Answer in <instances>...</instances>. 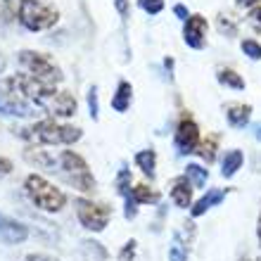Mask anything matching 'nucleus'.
<instances>
[{"instance_id": "1", "label": "nucleus", "mask_w": 261, "mask_h": 261, "mask_svg": "<svg viewBox=\"0 0 261 261\" xmlns=\"http://www.w3.org/2000/svg\"><path fill=\"white\" fill-rule=\"evenodd\" d=\"M21 140H27L34 147H43V145H74L83 138V130L74 124H64L60 119H41L34 124L24 126V128L14 130Z\"/></svg>"}, {"instance_id": "2", "label": "nucleus", "mask_w": 261, "mask_h": 261, "mask_svg": "<svg viewBox=\"0 0 261 261\" xmlns=\"http://www.w3.org/2000/svg\"><path fill=\"white\" fill-rule=\"evenodd\" d=\"M24 193L31 199V204L41 212L57 214L67 206V193L62 188H57L55 183H50L41 173H29L24 178Z\"/></svg>"}, {"instance_id": "3", "label": "nucleus", "mask_w": 261, "mask_h": 261, "mask_svg": "<svg viewBox=\"0 0 261 261\" xmlns=\"http://www.w3.org/2000/svg\"><path fill=\"white\" fill-rule=\"evenodd\" d=\"M17 21L31 34H41L57 27L60 10L50 0H19L17 3Z\"/></svg>"}, {"instance_id": "4", "label": "nucleus", "mask_w": 261, "mask_h": 261, "mask_svg": "<svg viewBox=\"0 0 261 261\" xmlns=\"http://www.w3.org/2000/svg\"><path fill=\"white\" fill-rule=\"evenodd\" d=\"M60 176L64 178L67 186H71L74 190L79 193L88 195L95 190V176L90 173V166L88 162L74 150H62L57 154V169H55Z\"/></svg>"}, {"instance_id": "5", "label": "nucleus", "mask_w": 261, "mask_h": 261, "mask_svg": "<svg viewBox=\"0 0 261 261\" xmlns=\"http://www.w3.org/2000/svg\"><path fill=\"white\" fill-rule=\"evenodd\" d=\"M36 110L38 107H34L27 97L21 95L19 86L14 81V74L0 79V114L17 117V119H29L36 114Z\"/></svg>"}, {"instance_id": "6", "label": "nucleus", "mask_w": 261, "mask_h": 261, "mask_svg": "<svg viewBox=\"0 0 261 261\" xmlns=\"http://www.w3.org/2000/svg\"><path fill=\"white\" fill-rule=\"evenodd\" d=\"M76 219L90 233H102L112 219V206L105 202H93L90 197H74Z\"/></svg>"}, {"instance_id": "7", "label": "nucleus", "mask_w": 261, "mask_h": 261, "mask_svg": "<svg viewBox=\"0 0 261 261\" xmlns=\"http://www.w3.org/2000/svg\"><path fill=\"white\" fill-rule=\"evenodd\" d=\"M19 64L27 69V74L36 76V79H43V81H50V83H62L64 81V74L60 64L48 55V53H38V50H21L17 55Z\"/></svg>"}, {"instance_id": "8", "label": "nucleus", "mask_w": 261, "mask_h": 261, "mask_svg": "<svg viewBox=\"0 0 261 261\" xmlns=\"http://www.w3.org/2000/svg\"><path fill=\"white\" fill-rule=\"evenodd\" d=\"M199 140H202V133H199V126L195 121V117L190 112H183L178 117L176 130H173V147H176V152H178L180 157L195 154Z\"/></svg>"}, {"instance_id": "9", "label": "nucleus", "mask_w": 261, "mask_h": 261, "mask_svg": "<svg viewBox=\"0 0 261 261\" xmlns=\"http://www.w3.org/2000/svg\"><path fill=\"white\" fill-rule=\"evenodd\" d=\"M206 36H209V21H206L204 14H190L183 21V41H186L188 48L204 50Z\"/></svg>"}, {"instance_id": "10", "label": "nucleus", "mask_w": 261, "mask_h": 261, "mask_svg": "<svg viewBox=\"0 0 261 261\" xmlns=\"http://www.w3.org/2000/svg\"><path fill=\"white\" fill-rule=\"evenodd\" d=\"M45 112H48L53 119L64 121V119H71L76 112H79V102H76L74 93H69V90H57V95L50 100Z\"/></svg>"}, {"instance_id": "11", "label": "nucleus", "mask_w": 261, "mask_h": 261, "mask_svg": "<svg viewBox=\"0 0 261 261\" xmlns=\"http://www.w3.org/2000/svg\"><path fill=\"white\" fill-rule=\"evenodd\" d=\"M193 193H195V188H193V183L188 180L186 173L173 176V178L169 180V197H171V202L178 206V209H190V206H193Z\"/></svg>"}, {"instance_id": "12", "label": "nucleus", "mask_w": 261, "mask_h": 261, "mask_svg": "<svg viewBox=\"0 0 261 261\" xmlns=\"http://www.w3.org/2000/svg\"><path fill=\"white\" fill-rule=\"evenodd\" d=\"M29 238V228L21 221L0 214V242L3 245H21Z\"/></svg>"}, {"instance_id": "13", "label": "nucleus", "mask_w": 261, "mask_h": 261, "mask_svg": "<svg viewBox=\"0 0 261 261\" xmlns=\"http://www.w3.org/2000/svg\"><path fill=\"white\" fill-rule=\"evenodd\" d=\"M228 193H230L228 188H206V193L202 195L197 202H193V206H190V216H193V219H199V216H204L209 209L219 206L221 202L228 197Z\"/></svg>"}, {"instance_id": "14", "label": "nucleus", "mask_w": 261, "mask_h": 261, "mask_svg": "<svg viewBox=\"0 0 261 261\" xmlns=\"http://www.w3.org/2000/svg\"><path fill=\"white\" fill-rule=\"evenodd\" d=\"M223 112H226V121L230 128H245L252 119V105L249 102H228Z\"/></svg>"}, {"instance_id": "15", "label": "nucleus", "mask_w": 261, "mask_h": 261, "mask_svg": "<svg viewBox=\"0 0 261 261\" xmlns=\"http://www.w3.org/2000/svg\"><path fill=\"white\" fill-rule=\"evenodd\" d=\"M112 110L119 112V114H126L130 110V105H133V86H130L126 79L117 83V88L112 93Z\"/></svg>"}, {"instance_id": "16", "label": "nucleus", "mask_w": 261, "mask_h": 261, "mask_svg": "<svg viewBox=\"0 0 261 261\" xmlns=\"http://www.w3.org/2000/svg\"><path fill=\"white\" fill-rule=\"evenodd\" d=\"M24 159H27L29 164H34L36 169H45V171H53V173L57 169L55 154H50L48 150H41V147H34V145L29 150H24Z\"/></svg>"}, {"instance_id": "17", "label": "nucleus", "mask_w": 261, "mask_h": 261, "mask_svg": "<svg viewBox=\"0 0 261 261\" xmlns=\"http://www.w3.org/2000/svg\"><path fill=\"white\" fill-rule=\"evenodd\" d=\"M219 143H221V136L219 133H212V136H206L199 140L197 150H195V154H197L202 162H206V166L214 164L216 162V157H219Z\"/></svg>"}, {"instance_id": "18", "label": "nucleus", "mask_w": 261, "mask_h": 261, "mask_svg": "<svg viewBox=\"0 0 261 261\" xmlns=\"http://www.w3.org/2000/svg\"><path fill=\"white\" fill-rule=\"evenodd\" d=\"M190 240H193V238H186L183 228L176 230L171 238V245H169V261H188V254H190Z\"/></svg>"}, {"instance_id": "19", "label": "nucleus", "mask_w": 261, "mask_h": 261, "mask_svg": "<svg viewBox=\"0 0 261 261\" xmlns=\"http://www.w3.org/2000/svg\"><path fill=\"white\" fill-rule=\"evenodd\" d=\"M128 199H133L138 206L140 204H159V199H162V193H159L157 188H152V186H147V183H138V186H133L130 188V197Z\"/></svg>"}, {"instance_id": "20", "label": "nucleus", "mask_w": 261, "mask_h": 261, "mask_svg": "<svg viewBox=\"0 0 261 261\" xmlns=\"http://www.w3.org/2000/svg\"><path fill=\"white\" fill-rule=\"evenodd\" d=\"M242 164H245V154H242V150H226V154H223V159H221V176L223 178H233L235 173L242 169Z\"/></svg>"}, {"instance_id": "21", "label": "nucleus", "mask_w": 261, "mask_h": 261, "mask_svg": "<svg viewBox=\"0 0 261 261\" xmlns=\"http://www.w3.org/2000/svg\"><path fill=\"white\" fill-rule=\"evenodd\" d=\"M133 162H136V166L150 180L157 176V152L152 150V147H147V150H138L136 157H133Z\"/></svg>"}, {"instance_id": "22", "label": "nucleus", "mask_w": 261, "mask_h": 261, "mask_svg": "<svg viewBox=\"0 0 261 261\" xmlns=\"http://www.w3.org/2000/svg\"><path fill=\"white\" fill-rule=\"evenodd\" d=\"M216 81L221 83V86H226V88H230V90H245V79H242L235 69H230V67H221L219 71H216Z\"/></svg>"}, {"instance_id": "23", "label": "nucleus", "mask_w": 261, "mask_h": 261, "mask_svg": "<svg viewBox=\"0 0 261 261\" xmlns=\"http://www.w3.org/2000/svg\"><path fill=\"white\" fill-rule=\"evenodd\" d=\"M186 176H188V180L193 183V188L195 190H202V188L206 186V180H209V169H204L202 164H188L186 166Z\"/></svg>"}, {"instance_id": "24", "label": "nucleus", "mask_w": 261, "mask_h": 261, "mask_svg": "<svg viewBox=\"0 0 261 261\" xmlns=\"http://www.w3.org/2000/svg\"><path fill=\"white\" fill-rule=\"evenodd\" d=\"M114 188H117V195H121L124 199L130 197V188H133V176H130V169L121 166L117 173V178H114Z\"/></svg>"}, {"instance_id": "25", "label": "nucleus", "mask_w": 261, "mask_h": 261, "mask_svg": "<svg viewBox=\"0 0 261 261\" xmlns=\"http://www.w3.org/2000/svg\"><path fill=\"white\" fill-rule=\"evenodd\" d=\"M216 29H219L223 36H228V38H235V36H238V21H235L233 17H226V14H219V17H216Z\"/></svg>"}, {"instance_id": "26", "label": "nucleus", "mask_w": 261, "mask_h": 261, "mask_svg": "<svg viewBox=\"0 0 261 261\" xmlns=\"http://www.w3.org/2000/svg\"><path fill=\"white\" fill-rule=\"evenodd\" d=\"M17 19V3L14 0H0V24H10Z\"/></svg>"}, {"instance_id": "27", "label": "nucleus", "mask_w": 261, "mask_h": 261, "mask_svg": "<svg viewBox=\"0 0 261 261\" xmlns=\"http://www.w3.org/2000/svg\"><path fill=\"white\" fill-rule=\"evenodd\" d=\"M242 53L249 57V60H254V62H259L261 60V43L254 41V38H245V41L240 43Z\"/></svg>"}, {"instance_id": "28", "label": "nucleus", "mask_w": 261, "mask_h": 261, "mask_svg": "<svg viewBox=\"0 0 261 261\" xmlns=\"http://www.w3.org/2000/svg\"><path fill=\"white\" fill-rule=\"evenodd\" d=\"M86 100H88L90 119H93V121H97V119H100V100H97V86H90V88H88V95H86Z\"/></svg>"}, {"instance_id": "29", "label": "nucleus", "mask_w": 261, "mask_h": 261, "mask_svg": "<svg viewBox=\"0 0 261 261\" xmlns=\"http://www.w3.org/2000/svg\"><path fill=\"white\" fill-rule=\"evenodd\" d=\"M138 7H140L145 14L154 17V14H159L164 10V0H138Z\"/></svg>"}, {"instance_id": "30", "label": "nucleus", "mask_w": 261, "mask_h": 261, "mask_svg": "<svg viewBox=\"0 0 261 261\" xmlns=\"http://www.w3.org/2000/svg\"><path fill=\"white\" fill-rule=\"evenodd\" d=\"M136 252H138V242L136 240H128L124 247L119 249L117 261H136Z\"/></svg>"}, {"instance_id": "31", "label": "nucleus", "mask_w": 261, "mask_h": 261, "mask_svg": "<svg viewBox=\"0 0 261 261\" xmlns=\"http://www.w3.org/2000/svg\"><path fill=\"white\" fill-rule=\"evenodd\" d=\"M247 24L254 29L256 34H261V3H259V5H254L247 12Z\"/></svg>"}, {"instance_id": "32", "label": "nucleus", "mask_w": 261, "mask_h": 261, "mask_svg": "<svg viewBox=\"0 0 261 261\" xmlns=\"http://www.w3.org/2000/svg\"><path fill=\"white\" fill-rule=\"evenodd\" d=\"M114 10L119 12L121 19H128L130 14V0H114Z\"/></svg>"}, {"instance_id": "33", "label": "nucleus", "mask_w": 261, "mask_h": 261, "mask_svg": "<svg viewBox=\"0 0 261 261\" xmlns=\"http://www.w3.org/2000/svg\"><path fill=\"white\" fill-rule=\"evenodd\" d=\"M12 171H14V164H12V162H10L7 157H0V178H3V176H10Z\"/></svg>"}, {"instance_id": "34", "label": "nucleus", "mask_w": 261, "mask_h": 261, "mask_svg": "<svg viewBox=\"0 0 261 261\" xmlns=\"http://www.w3.org/2000/svg\"><path fill=\"white\" fill-rule=\"evenodd\" d=\"M173 14H176L178 19H183V21H186L188 17H190V12H188V7H186V5H180V3H178V5H173Z\"/></svg>"}, {"instance_id": "35", "label": "nucleus", "mask_w": 261, "mask_h": 261, "mask_svg": "<svg viewBox=\"0 0 261 261\" xmlns=\"http://www.w3.org/2000/svg\"><path fill=\"white\" fill-rule=\"evenodd\" d=\"M27 261H60V259H55V256H50V254H41V252L38 254L31 252V254H27Z\"/></svg>"}, {"instance_id": "36", "label": "nucleus", "mask_w": 261, "mask_h": 261, "mask_svg": "<svg viewBox=\"0 0 261 261\" xmlns=\"http://www.w3.org/2000/svg\"><path fill=\"white\" fill-rule=\"evenodd\" d=\"M261 0H238V5L240 7H247V10H252L254 5H259Z\"/></svg>"}, {"instance_id": "37", "label": "nucleus", "mask_w": 261, "mask_h": 261, "mask_svg": "<svg viewBox=\"0 0 261 261\" xmlns=\"http://www.w3.org/2000/svg\"><path fill=\"white\" fill-rule=\"evenodd\" d=\"M252 136H254V140H259V143H261V121L252 126Z\"/></svg>"}, {"instance_id": "38", "label": "nucleus", "mask_w": 261, "mask_h": 261, "mask_svg": "<svg viewBox=\"0 0 261 261\" xmlns=\"http://www.w3.org/2000/svg\"><path fill=\"white\" fill-rule=\"evenodd\" d=\"M256 240L261 245V214H259V221H256Z\"/></svg>"}, {"instance_id": "39", "label": "nucleus", "mask_w": 261, "mask_h": 261, "mask_svg": "<svg viewBox=\"0 0 261 261\" xmlns=\"http://www.w3.org/2000/svg\"><path fill=\"white\" fill-rule=\"evenodd\" d=\"M5 67H7V60H5V55H3V53H0V74H3V71H5Z\"/></svg>"}, {"instance_id": "40", "label": "nucleus", "mask_w": 261, "mask_h": 261, "mask_svg": "<svg viewBox=\"0 0 261 261\" xmlns=\"http://www.w3.org/2000/svg\"><path fill=\"white\" fill-rule=\"evenodd\" d=\"M254 261H261V256H256V259H254Z\"/></svg>"}]
</instances>
